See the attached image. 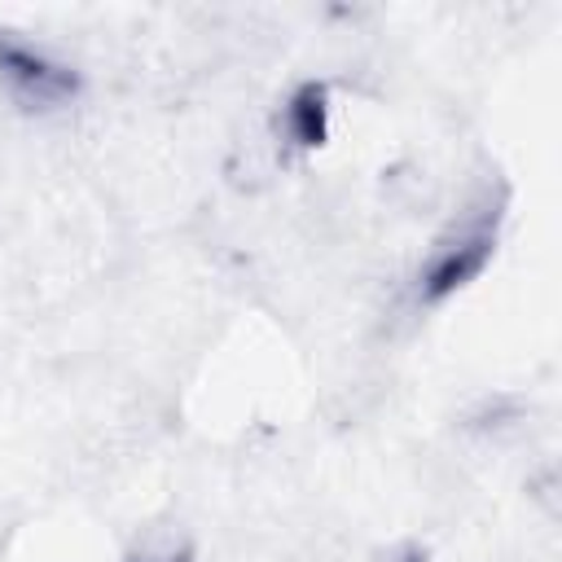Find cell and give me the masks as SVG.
Listing matches in <instances>:
<instances>
[{"label":"cell","instance_id":"1","mask_svg":"<svg viewBox=\"0 0 562 562\" xmlns=\"http://www.w3.org/2000/svg\"><path fill=\"white\" fill-rule=\"evenodd\" d=\"M487 246H492V233L479 224V228H470L457 241V250H439L435 263H430V272H426V299H439L452 285H461L470 272H479V263L487 259Z\"/></svg>","mask_w":562,"mask_h":562},{"label":"cell","instance_id":"2","mask_svg":"<svg viewBox=\"0 0 562 562\" xmlns=\"http://www.w3.org/2000/svg\"><path fill=\"white\" fill-rule=\"evenodd\" d=\"M0 70H4L26 97H35V101H57V97L70 92V75H66V70H57V66H48L44 57H35V53H26V48H13V44L0 48Z\"/></svg>","mask_w":562,"mask_h":562},{"label":"cell","instance_id":"3","mask_svg":"<svg viewBox=\"0 0 562 562\" xmlns=\"http://www.w3.org/2000/svg\"><path fill=\"white\" fill-rule=\"evenodd\" d=\"M127 562H193V553H189V549H176V544H162L158 553H154V549H140V553L127 558Z\"/></svg>","mask_w":562,"mask_h":562}]
</instances>
